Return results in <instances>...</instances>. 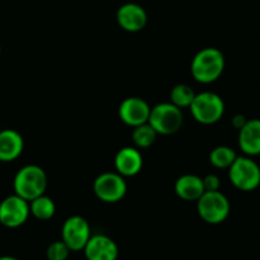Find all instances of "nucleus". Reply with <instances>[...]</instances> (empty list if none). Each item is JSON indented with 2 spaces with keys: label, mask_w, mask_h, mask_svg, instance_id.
<instances>
[{
  "label": "nucleus",
  "mask_w": 260,
  "mask_h": 260,
  "mask_svg": "<svg viewBox=\"0 0 260 260\" xmlns=\"http://www.w3.org/2000/svg\"><path fill=\"white\" fill-rule=\"evenodd\" d=\"M225 70V56L218 48L207 47L198 51L190 63V73L196 81L211 84L220 79Z\"/></svg>",
  "instance_id": "obj_1"
},
{
  "label": "nucleus",
  "mask_w": 260,
  "mask_h": 260,
  "mask_svg": "<svg viewBox=\"0 0 260 260\" xmlns=\"http://www.w3.org/2000/svg\"><path fill=\"white\" fill-rule=\"evenodd\" d=\"M47 185V174L42 168L35 164L20 168L13 180V188H14L15 194L28 202L45 194Z\"/></svg>",
  "instance_id": "obj_2"
},
{
  "label": "nucleus",
  "mask_w": 260,
  "mask_h": 260,
  "mask_svg": "<svg viewBox=\"0 0 260 260\" xmlns=\"http://www.w3.org/2000/svg\"><path fill=\"white\" fill-rule=\"evenodd\" d=\"M189 108L193 118L201 124L217 123L225 114L223 99L212 91L196 94Z\"/></svg>",
  "instance_id": "obj_3"
},
{
  "label": "nucleus",
  "mask_w": 260,
  "mask_h": 260,
  "mask_svg": "<svg viewBox=\"0 0 260 260\" xmlns=\"http://www.w3.org/2000/svg\"><path fill=\"white\" fill-rule=\"evenodd\" d=\"M183 121L184 117L182 109L174 106L172 102H164L152 107L147 122L157 135L168 136L179 131L183 126Z\"/></svg>",
  "instance_id": "obj_4"
},
{
  "label": "nucleus",
  "mask_w": 260,
  "mask_h": 260,
  "mask_svg": "<svg viewBox=\"0 0 260 260\" xmlns=\"http://www.w3.org/2000/svg\"><path fill=\"white\" fill-rule=\"evenodd\" d=\"M197 211L205 222L210 225H218L230 215V201L220 190L205 192L197 200Z\"/></svg>",
  "instance_id": "obj_5"
},
{
  "label": "nucleus",
  "mask_w": 260,
  "mask_h": 260,
  "mask_svg": "<svg viewBox=\"0 0 260 260\" xmlns=\"http://www.w3.org/2000/svg\"><path fill=\"white\" fill-rule=\"evenodd\" d=\"M229 178L239 190L251 192L260 185V167L250 156H238L229 168Z\"/></svg>",
  "instance_id": "obj_6"
},
{
  "label": "nucleus",
  "mask_w": 260,
  "mask_h": 260,
  "mask_svg": "<svg viewBox=\"0 0 260 260\" xmlns=\"http://www.w3.org/2000/svg\"><path fill=\"white\" fill-rule=\"evenodd\" d=\"M94 194L104 203H117L124 198L127 193V183L124 177L118 173H102L93 183Z\"/></svg>",
  "instance_id": "obj_7"
},
{
  "label": "nucleus",
  "mask_w": 260,
  "mask_h": 260,
  "mask_svg": "<svg viewBox=\"0 0 260 260\" xmlns=\"http://www.w3.org/2000/svg\"><path fill=\"white\" fill-rule=\"evenodd\" d=\"M29 215V202L15 193L0 202V223L5 228L17 229L24 225Z\"/></svg>",
  "instance_id": "obj_8"
},
{
  "label": "nucleus",
  "mask_w": 260,
  "mask_h": 260,
  "mask_svg": "<svg viewBox=\"0 0 260 260\" xmlns=\"http://www.w3.org/2000/svg\"><path fill=\"white\" fill-rule=\"evenodd\" d=\"M61 236L70 251H80L85 248L91 236L90 225L81 216H71L63 222Z\"/></svg>",
  "instance_id": "obj_9"
},
{
  "label": "nucleus",
  "mask_w": 260,
  "mask_h": 260,
  "mask_svg": "<svg viewBox=\"0 0 260 260\" xmlns=\"http://www.w3.org/2000/svg\"><path fill=\"white\" fill-rule=\"evenodd\" d=\"M151 107L145 99L139 96L126 98L118 108L121 121L129 127H137L149 121Z\"/></svg>",
  "instance_id": "obj_10"
},
{
  "label": "nucleus",
  "mask_w": 260,
  "mask_h": 260,
  "mask_svg": "<svg viewBox=\"0 0 260 260\" xmlns=\"http://www.w3.org/2000/svg\"><path fill=\"white\" fill-rule=\"evenodd\" d=\"M83 251L86 260H117L119 254L116 241L103 234L91 235Z\"/></svg>",
  "instance_id": "obj_11"
},
{
  "label": "nucleus",
  "mask_w": 260,
  "mask_h": 260,
  "mask_svg": "<svg viewBox=\"0 0 260 260\" xmlns=\"http://www.w3.org/2000/svg\"><path fill=\"white\" fill-rule=\"evenodd\" d=\"M117 22L119 27L129 33L140 32L147 24V13L136 3H126L117 10Z\"/></svg>",
  "instance_id": "obj_12"
},
{
  "label": "nucleus",
  "mask_w": 260,
  "mask_h": 260,
  "mask_svg": "<svg viewBox=\"0 0 260 260\" xmlns=\"http://www.w3.org/2000/svg\"><path fill=\"white\" fill-rule=\"evenodd\" d=\"M142 165L144 159L137 147H123L114 157V168L122 177H135L141 172Z\"/></svg>",
  "instance_id": "obj_13"
},
{
  "label": "nucleus",
  "mask_w": 260,
  "mask_h": 260,
  "mask_svg": "<svg viewBox=\"0 0 260 260\" xmlns=\"http://www.w3.org/2000/svg\"><path fill=\"white\" fill-rule=\"evenodd\" d=\"M239 147L246 156L260 155V119H248L239 129Z\"/></svg>",
  "instance_id": "obj_14"
},
{
  "label": "nucleus",
  "mask_w": 260,
  "mask_h": 260,
  "mask_svg": "<svg viewBox=\"0 0 260 260\" xmlns=\"http://www.w3.org/2000/svg\"><path fill=\"white\" fill-rule=\"evenodd\" d=\"M24 149V140L15 129H0V161L17 160Z\"/></svg>",
  "instance_id": "obj_15"
},
{
  "label": "nucleus",
  "mask_w": 260,
  "mask_h": 260,
  "mask_svg": "<svg viewBox=\"0 0 260 260\" xmlns=\"http://www.w3.org/2000/svg\"><path fill=\"white\" fill-rule=\"evenodd\" d=\"M174 190L180 200L197 201L206 192L202 178L196 174H184L175 182Z\"/></svg>",
  "instance_id": "obj_16"
},
{
  "label": "nucleus",
  "mask_w": 260,
  "mask_h": 260,
  "mask_svg": "<svg viewBox=\"0 0 260 260\" xmlns=\"http://www.w3.org/2000/svg\"><path fill=\"white\" fill-rule=\"evenodd\" d=\"M29 211L30 215H33V217H36L37 220L48 221L55 216L56 205L52 201V198L42 194L30 201Z\"/></svg>",
  "instance_id": "obj_17"
},
{
  "label": "nucleus",
  "mask_w": 260,
  "mask_h": 260,
  "mask_svg": "<svg viewBox=\"0 0 260 260\" xmlns=\"http://www.w3.org/2000/svg\"><path fill=\"white\" fill-rule=\"evenodd\" d=\"M157 132L151 127L149 122L140 126L134 127V132H132V141L136 145L137 149H147V147L152 146L154 142L156 141Z\"/></svg>",
  "instance_id": "obj_18"
},
{
  "label": "nucleus",
  "mask_w": 260,
  "mask_h": 260,
  "mask_svg": "<svg viewBox=\"0 0 260 260\" xmlns=\"http://www.w3.org/2000/svg\"><path fill=\"white\" fill-rule=\"evenodd\" d=\"M238 157L235 150L229 146H217L211 151L210 162L217 169H229Z\"/></svg>",
  "instance_id": "obj_19"
},
{
  "label": "nucleus",
  "mask_w": 260,
  "mask_h": 260,
  "mask_svg": "<svg viewBox=\"0 0 260 260\" xmlns=\"http://www.w3.org/2000/svg\"><path fill=\"white\" fill-rule=\"evenodd\" d=\"M196 93L192 86L187 84H178L170 91V102L178 108H189L194 99Z\"/></svg>",
  "instance_id": "obj_20"
},
{
  "label": "nucleus",
  "mask_w": 260,
  "mask_h": 260,
  "mask_svg": "<svg viewBox=\"0 0 260 260\" xmlns=\"http://www.w3.org/2000/svg\"><path fill=\"white\" fill-rule=\"evenodd\" d=\"M69 255H70V249L62 240L51 243L46 250V256L48 260H66Z\"/></svg>",
  "instance_id": "obj_21"
},
{
  "label": "nucleus",
  "mask_w": 260,
  "mask_h": 260,
  "mask_svg": "<svg viewBox=\"0 0 260 260\" xmlns=\"http://www.w3.org/2000/svg\"><path fill=\"white\" fill-rule=\"evenodd\" d=\"M203 180V187H205L206 192H213V190H220L221 182L220 178L216 174H208L205 178H202Z\"/></svg>",
  "instance_id": "obj_22"
},
{
  "label": "nucleus",
  "mask_w": 260,
  "mask_h": 260,
  "mask_svg": "<svg viewBox=\"0 0 260 260\" xmlns=\"http://www.w3.org/2000/svg\"><path fill=\"white\" fill-rule=\"evenodd\" d=\"M246 121H248V119H246L245 116H243V114H235V116L233 117V119H231V124H233L234 128L240 129L243 128L244 124L246 123Z\"/></svg>",
  "instance_id": "obj_23"
},
{
  "label": "nucleus",
  "mask_w": 260,
  "mask_h": 260,
  "mask_svg": "<svg viewBox=\"0 0 260 260\" xmlns=\"http://www.w3.org/2000/svg\"><path fill=\"white\" fill-rule=\"evenodd\" d=\"M0 260H18L14 256H9V255H4V256H0Z\"/></svg>",
  "instance_id": "obj_24"
},
{
  "label": "nucleus",
  "mask_w": 260,
  "mask_h": 260,
  "mask_svg": "<svg viewBox=\"0 0 260 260\" xmlns=\"http://www.w3.org/2000/svg\"><path fill=\"white\" fill-rule=\"evenodd\" d=\"M0 51H2V48H0Z\"/></svg>",
  "instance_id": "obj_25"
}]
</instances>
